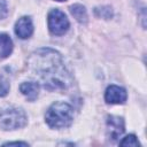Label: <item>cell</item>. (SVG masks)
Masks as SVG:
<instances>
[{
	"label": "cell",
	"instance_id": "cell-15",
	"mask_svg": "<svg viewBox=\"0 0 147 147\" xmlns=\"http://www.w3.org/2000/svg\"><path fill=\"white\" fill-rule=\"evenodd\" d=\"M56 1H65V0H56Z\"/></svg>",
	"mask_w": 147,
	"mask_h": 147
},
{
	"label": "cell",
	"instance_id": "cell-13",
	"mask_svg": "<svg viewBox=\"0 0 147 147\" xmlns=\"http://www.w3.org/2000/svg\"><path fill=\"white\" fill-rule=\"evenodd\" d=\"M8 13L6 0H0V18H3Z\"/></svg>",
	"mask_w": 147,
	"mask_h": 147
},
{
	"label": "cell",
	"instance_id": "cell-14",
	"mask_svg": "<svg viewBox=\"0 0 147 147\" xmlns=\"http://www.w3.org/2000/svg\"><path fill=\"white\" fill-rule=\"evenodd\" d=\"M5 145H22V146H28L26 142H22V141H11V142H7Z\"/></svg>",
	"mask_w": 147,
	"mask_h": 147
},
{
	"label": "cell",
	"instance_id": "cell-7",
	"mask_svg": "<svg viewBox=\"0 0 147 147\" xmlns=\"http://www.w3.org/2000/svg\"><path fill=\"white\" fill-rule=\"evenodd\" d=\"M33 32V25L32 21L29 16H23L18 18V21L15 24V33L21 39L29 38Z\"/></svg>",
	"mask_w": 147,
	"mask_h": 147
},
{
	"label": "cell",
	"instance_id": "cell-1",
	"mask_svg": "<svg viewBox=\"0 0 147 147\" xmlns=\"http://www.w3.org/2000/svg\"><path fill=\"white\" fill-rule=\"evenodd\" d=\"M29 63L45 88L49 91L65 90L71 85V76L63 63L62 56L56 51L40 48L31 55Z\"/></svg>",
	"mask_w": 147,
	"mask_h": 147
},
{
	"label": "cell",
	"instance_id": "cell-8",
	"mask_svg": "<svg viewBox=\"0 0 147 147\" xmlns=\"http://www.w3.org/2000/svg\"><path fill=\"white\" fill-rule=\"evenodd\" d=\"M20 91L28 98V100L33 101L39 94V84L34 82H25L20 86Z\"/></svg>",
	"mask_w": 147,
	"mask_h": 147
},
{
	"label": "cell",
	"instance_id": "cell-4",
	"mask_svg": "<svg viewBox=\"0 0 147 147\" xmlns=\"http://www.w3.org/2000/svg\"><path fill=\"white\" fill-rule=\"evenodd\" d=\"M48 29L52 34L62 36L69 29V21L63 11L53 9L48 14Z\"/></svg>",
	"mask_w": 147,
	"mask_h": 147
},
{
	"label": "cell",
	"instance_id": "cell-6",
	"mask_svg": "<svg viewBox=\"0 0 147 147\" xmlns=\"http://www.w3.org/2000/svg\"><path fill=\"white\" fill-rule=\"evenodd\" d=\"M126 98H127L126 91L123 87H119L117 85L108 86L105 93V100L107 103H110V105L124 103L126 101Z\"/></svg>",
	"mask_w": 147,
	"mask_h": 147
},
{
	"label": "cell",
	"instance_id": "cell-10",
	"mask_svg": "<svg viewBox=\"0 0 147 147\" xmlns=\"http://www.w3.org/2000/svg\"><path fill=\"white\" fill-rule=\"evenodd\" d=\"M70 11L72 14V16L79 22V23H85L87 21V13L84 6L82 5H74L70 7Z\"/></svg>",
	"mask_w": 147,
	"mask_h": 147
},
{
	"label": "cell",
	"instance_id": "cell-2",
	"mask_svg": "<svg viewBox=\"0 0 147 147\" xmlns=\"http://www.w3.org/2000/svg\"><path fill=\"white\" fill-rule=\"evenodd\" d=\"M45 119L51 127L54 129L67 127L72 123L74 109L67 102H55L48 108Z\"/></svg>",
	"mask_w": 147,
	"mask_h": 147
},
{
	"label": "cell",
	"instance_id": "cell-12",
	"mask_svg": "<svg viewBox=\"0 0 147 147\" xmlns=\"http://www.w3.org/2000/svg\"><path fill=\"white\" fill-rule=\"evenodd\" d=\"M9 91V83L5 77H0V96L7 95Z\"/></svg>",
	"mask_w": 147,
	"mask_h": 147
},
{
	"label": "cell",
	"instance_id": "cell-5",
	"mask_svg": "<svg viewBox=\"0 0 147 147\" xmlns=\"http://www.w3.org/2000/svg\"><path fill=\"white\" fill-rule=\"evenodd\" d=\"M125 131L124 119L118 116L110 115L107 117V136L113 141L117 140Z\"/></svg>",
	"mask_w": 147,
	"mask_h": 147
},
{
	"label": "cell",
	"instance_id": "cell-9",
	"mask_svg": "<svg viewBox=\"0 0 147 147\" xmlns=\"http://www.w3.org/2000/svg\"><path fill=\"white\" fill-rule=\"evenodd\" d=\"M13 51V41L6 33H0V59H5L10 55Z\"/></svg>",
	"mask_w": 147,
	"mask_h": 147
},
{
	"label": "cell",
	"instance_id": "cell-3",
	"mask_svg": "<svg viewBox=\"0 0 147 147\" xmlns=\"http://www.w3.org/2000/svg\"><path fill=\"white\" fill-rule=\"evenodd\" d=\"M26 114L21 108H9L0 113V127L2 130H16L25 126Z\"/></svg>",
	"mask_w": 147,
	"mask_h": 147
},
{
	"label": "cell",
	"instance_id": "cell-11",
	"mask_svg": "<svg viewBox=\"0 0 147 147\" xmlns=\"http://www.w3.org/2000/svg\"><path fill=\"white\" fill-rule=\"evenodd\" d=\"M119 145H121V146H133V147H137V146H139V141L137 140L136 136L130 134V136L125 137V138L119 142Z\"/></svg>",
	"mask_w": 147,
	"mask_h": 147
}]
</instances>
